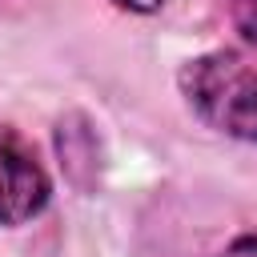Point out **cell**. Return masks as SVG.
<instances>
[{
    "instance_id": "obj_5",
    "label": "cell",
    "mask_w": 257,
    "mask_h": 257,
    "mask_svg": "<svg viewBox=\"0 0 257 257\" xmlns=\"http://www.w3.org/2000/svg\"><path fill=\"white\" fill-rule=\"evenodd\" d=\"M116 8H128V12H157L165 0H112Z\"/></svg>"
},
{
    "instance_id": "obj_1",
    "label": "cell",
    "mask_w": 257,
    "mask_h": 257,
    "mask_svg": "<svg viewBox=\"0 0 257 257\" xmlns=\"http://www.w3.org/2000/svg\"><path fill=\"white\" fill-rule=\"evenodd\" d=\"M181 96L209 128L257 145V64L241 52L217 48L177 72Z\"/></svg>"
},
{
    "instance_id": "obj_2",
    "label": "cell",
    "mask_w": 257,
    "mask_h": 257,
    "mask_svg": "<svg viewBox=\"0 0 257 257\" xmlns=\"http://www.w3.org/2000/svg\"><path fill=\"white\" fill-rule=\"evenodd\" d=\"M52 197V181L36 161L32 145L0 124V225H24L44 213Z\"/></svg>"
},
{
    "instance_id": "obj_3",
    "label": "cell",
    "mask_w": 257,
    "mask_h": 257,
    "mask_svg": "<svg viewBox=\"0 0 257 257\" xmlns=\"http://www.w3.org/2000/svg\"><path fill=\"white\" fill-rule=\"evenodd\" d=\"M233 28H237L241 40L257 52V0H237V4H233Z\"/></svg>"
},
{
    "instance_id": "obj_4",
    "label": "cell",
    "mask_w": 257,
    "mask_h": 257,
    "mask_svg": "<svg viewBox=\"0 0 257 257\" xmlns=\"http://www.w3.org/2000/svg\"><path fill=\"white\" fill-rule=\"evenodd\" d=\"M221 257H257V233L237 237L233 245H225V253H221Z\"/></svg>"
}]
</instances>
